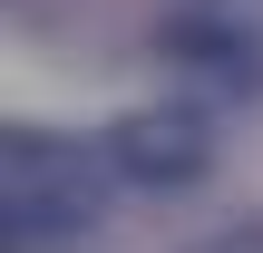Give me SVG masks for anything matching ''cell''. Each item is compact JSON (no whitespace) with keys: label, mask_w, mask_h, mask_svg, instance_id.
Masks as SVG:
<instances>
[{"label":"cell","mask_w":263,"mask_h":253,"mask_svg":"<svg viewBox=\"0 0 263 253\" xmlns=\"http://www.w3.org/2000/svg\"><path fill=\"white\" fill-rule=\"evenodd\" d=\"M117 166L107 146H78V137H49V127H10L0 137V244L10 253H68L88 244L117 205Z\"/></svg>","instance_id":"cell-1"},{"label":"cell","mask_w":263,"mask_h":253,"mask_svg":"<svg viewBox=\"0 0 263 253\" xmlns=\"http://www.w3.org/2000/svg\"><path fill=\"white\" fill-rule=\"evenodd\" d=\"M98 146H107V166L127 185H156V195H176V185H195L215 166V127L195 107H127Z\"/></svg>","instance_id":"cell-2"}]
</instances>
